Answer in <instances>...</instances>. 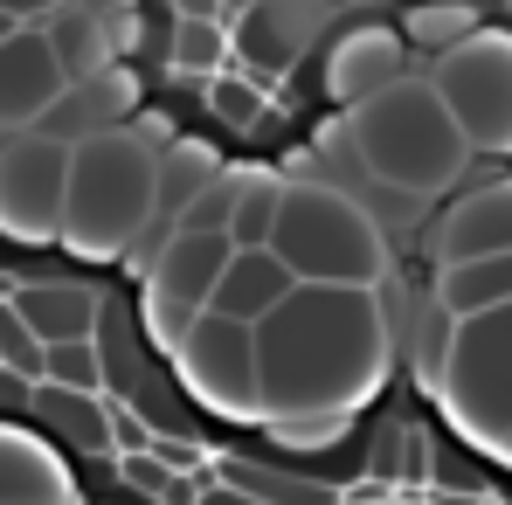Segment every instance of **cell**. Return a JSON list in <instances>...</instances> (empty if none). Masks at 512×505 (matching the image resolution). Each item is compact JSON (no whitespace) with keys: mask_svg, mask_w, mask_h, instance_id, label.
I'll use <instances>...</instances> for the list:
<instances>
[{"mask_svg":"<svg viewBox=\"0 0 512 505\" xmlns=\"http://www.w3.org/2000/svg\"><path fill=\"white\" fill-rule=\"evenodd\" d=\"M512 250V173L499 167V180L464 187L443 215H436V270L443 263H471V256Z\"/></svg>","mask_w":512,"mask_h":505,"instance_id":"12","label":"cell"},{"mask_svg":"<svg viewBox=\"0 0 512 505\" xmlns=\"http://www.w3.org/2000/svg\"><path fill=\"white\" fill-rule=\"evenodd\" d=\"M160 180L167 160L139 146L132 132H84L70 139V187H63V243L90 256H125L160 222Z\"/></svg>","mask_w":512,"mask_h":505,"instance_id":"4","label":"cell"},{"mask_svg":"<svg viewBox=\"0 0 512 505\" xmlns=\"http://www.w3.org/2000/svg\"><path fill=\"white\" fill-rule=\"evenodd\" d=\"M14 28H21V21H14V14H7V7H0V35H14Z\"/></svg>","mask_w":512,"mask_h":505,"instance_id":"17","label":"cell"},{"mask_svg":"<svg viewBox=\"0 0 512 505\" xmlns=\"http://www.w3.org/2000/svg\"><path fill=\"white\" fill-rule=\"evenodd\" d=\"M270 250L305 284H381L388 277V236L381 222L326 180H284Z\"/></svg>","mask_w":512,"mask_h":505,"instance_id":"5","label":"cell"},{"mask_svg":"<svg viewBox=\"0 0 512 505\" xmlns=\"http://www.w3.org/2000/svg\"><path fill=\"white\" fill-rule=\"evenodd\" d=\"M63 187H70V139L28 125L0 146V229L14 236H56L63 229Z\"/></svg>","mask_w":512,"mask_h":505,"instance_id":"10","label":"cell"},{"mask_svg":"<svg viewBox=\"0 0 512 505\" xmlns=\"http://www.w3.org/2000/svg\"><path fill=\"white\" fill-rule=\"evenodd\" d=\"M429 84L450 104L457 132L471 139L478 160H506L512 153V35L499 21H478L450 49H436Z\"/></svg>","mask_w":512,"mask_h":505,"instance_id":"7","label":"cell"},{"mask_svg":"<svg viewBox=\"0 0 512 505\" xmlns=\"http://www.w3.org/2000/svg\"><path fill=\"white\" fill-rule=\"evenodd\" d=\"M0 7H7L14 21H42V14H49V7H63V0H0Z\"/></svg>","mask_w":512,"mask_h":505,"instance_id":"16","label":"cell"},{"mask_svg":"<svg viewBox=\"0 0 512 505\" xmlns=\"http://www.w3.org/2000/svg\"><path fill=\"white\" fill-rule=\"evenodd\" d=\"M0 429L42 443L77 505H512V464L416 374L284 443L215 409L118 256L0 229Z\"/></svg>","mask_w":512,"mask_h":505,"instance_id":"1","label":"cell"},{"mask_svg":"<svg viewBox=\"0 0 512 505\" xmlns=\"http://www.w3.org/2000/svg\"><path fill=\"white\" fill-rule=\"evenodd\" d=\"M63 90H70V70L56 42L42 35V21H21L14 35H0V132L42 125Z\"/></svg>","mask_w":512,"mask_h":505,"instance_id":"11","label":"cell"},{"mask_svg":"<svg viewBox=\"0 0 512 505\" xmlns=\"http://www.w3.org/2000/svg\"><path fill=\"white\" fill-rule=\"evenodd\" d=\"M291 284H298V277H291V263L270 250V243H250V250L229 256V270H222V284H215V298H208V305H215V312H229V319H250V326H256L270 305H284V298H291Z\"/></svg>","mask_w":512,"mask_h":505,"instance_id":"13","label":"cell"},{"mask_svg":"<svg viewBox=\"0 0 512 505\" xmlns=\"http://www.w3.org/2000/svg\"><path fill=\"white\" fill-rule=\"evenodd\" d=\"M436 402L485 450H512V305H485L450 319Z\"/></svg>","mask_w":512,"mask_h":505,"instance_id":"6","label":"cell"},{"mask_svg":"<svg viewBox=\"0 0 512 505\" xmlns=\"http://www.w3.org/2000/svg\"><path fill=\"white\" fill-rule=\"evenodd\" d=\"M381 284H291L284 305L256 319V422L353 416L388 381Z\"/></svg>","mask_w":512,"mask_h":505,"instance_id":"2","label":"cell"},{"mask_svg":"<svg viewBox=\"0 0 512 505\" xmlns=\"http://www.w3.org/2000/svg\"><path fill=\"white\" fill-rule=\"evenodd\" d=\"M436 298H443L450 319L485 312V305H512V250L471 256V263H443V270H436Z\"/></svg>","mask_w":512,"mask_h":505,"instance_id":"15","label":"cell"},{"mask_svg":"<svg viewBox=\"0 0 512 505\" xmlns=\"http://www.w3.org/2000/svg\"><path fill=\"white\" fill-rule=\"evenodd\" d=\"M229 256H236V236L229 229H208V222H173L167 229V243L153 256V277H146V312H153V326L167 339L215 298Z\"/></svg>","mask_w":512,"mask_h":505,"instance_id":"9","label":"cell"},{"mask_svg":"<svg viewBox=\"0 0 512 505\" xmlns=\"http://www.w3.org/2000/svg\"><path fill=\"white\" fill-rule=\"evenodd\" d=\"M346 139H353V160L381 187H395V194H443L457 173L478 160L471 139L457 132L450 104L416 70L402 84L374 90L367 104H353L346 111Z\"/></svg>","mask_w":512,"mask_h":505,"instance_id":"3","label":"cell"},{"mask_svg":"<svg viewBox=\"0 0 512 505\" xmlns=\"http://www.w3.org/2000/svg\"><path fill=\"white\" fill-rule=\"evenodd\" d=\"M0 505H77V492L42 443L0 429Z\"/></svg>","mask_w":512,"mask_h":505,"instance_id":"14","label":"cell"},{"mask_svg":"<svg viewBox=\"0 0 512 505\" xmlns=\"http://www.w3.org/2000/svg\"><path fill=\"white\" fill-rule=\"evenodd\" d=\"M173 360L180 374L229 416L256 422V326L250 319H229L215 305H201L180 333H173Z\"/></svg>","mask_w":512,"mask_h":505,"instance_id":"8","label":"cell"}]
</instances>
